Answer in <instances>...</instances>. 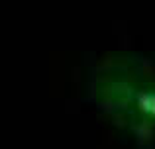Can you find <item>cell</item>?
<instances>
[{
    "label": "cell",
    "mask_w": 155,
    "mask_h": 149,
    "mask_svg": "<svg viewBox=\"0 0 155 149\" xmlns=\"http://www.w3.org/2000/svg\"><path fill=\"white\" fill-rule=\"evenodd\" d=\"M141 106H145V108H151V110L155 112V98H141Z\"/></svg>",
    "instance_id": "1"
}]
</instances>
